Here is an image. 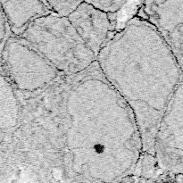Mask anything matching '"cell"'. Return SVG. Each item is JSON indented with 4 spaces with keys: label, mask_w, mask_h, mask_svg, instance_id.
<instances>
[{
    "label": "cell",
    "mask_w": 183,
    "mask_h": 183,
    "mask_svg": "<svg viewBox=\"0 0 183 183\" xmlns=\"http://www.w3.org/2000/svg\"><path fill=\"white\" fill-rule=\"evenodd\" d=\"M182 82L174 91L158 125L154 157L159 168L181 174L182 172Z\"/></svg>",
    "instance_id": "5"
},
{
    "label": "cell",
    "mask_w": 183,
    "mask_h": 183,
    "mask_svg": "<svg viewBox=\"0 0 183 183\" xmlns=\"http://www.w3.org/2000/svg\"><path fill=\"white\" fill-rule=\"evenodd\" d=\"M8 26L6 23V21L5 19L3 11L1 9V6H0V55H1V52L3 49V46L5 45V40L7 39L8 36Z\"/></svg>",
    "instance_id": "13"
},
{
    "label": "cell",
    "mask_w": 183,
    "mask_h": 183,
    "mask_svg": "<svg viewBox=\"0 0 183 183\" xmlns=\"http://www.w3.org/2000/svg\"><path fill=\"white\" fill-rule=\"evenodd\" d=\"M68 20L87 46L97 56L114 30V23L108 15L96 9L88 2L82 1L68 17Z\"/></svg>",
    "instance_id": "7"
},
{
    "label": "cell",
    "mask_w": 183,
    "mask_h": 183,
    "mask_svg": "<svg viewBox=\"0 0 183 183\" xmlns=\"http://www.w3.org/2000/svg\"><path fill=\"white\" fill-rule=\"evenodd\" d=\"M93 7L105 13L106 15H113L119 11L125 1L121 0H105V1H88Z\"/></svg>",
    "instance_id": "12"
},
{
    "label": "cell",
    "mask_w": 183,
    "mask_h": 183,
    "mask_svg": "<svg viewBox=\"0 0 183 183\" xmlns=\"http://www.w3.org/2000/svg\"><path fill=\"white\" fill-rule=\"evenodd\" d=\"M96 63L132 111L142 153L154 156L158 125L182 82V68L170 47L150 23L135 17L108 40Z\"/></svg>",
    "instance_id": "2"
},
{
    "label": "cell",
    "mask_w": 183,
    "mask_h": 183,
    "mask_svg": "<svg viewBox=\"0 0 183 183\" xmlns=\"http://www.w3.org/2000/svg\"><path fill=\"white\" fill-rule=\"evenodd\" d=\"M0 66L19 98H32L62 75L24 39L9 36L0 55Z\"/></svg>",
    "instance_id": "4"
},
{
    "label": "cell",
    "mask_w": 183,
    "mask_h": 183,
    "mask_svg": "<svg viewBox=\"0 0 183 183\" xmlns=\"http://www.w3.org/2000/svg\"><path fill=\"white\" fill-rule=\"evenodd\" d=\"M92 67L66 85L62 162L68 176L70 168V173L92 180L113 178L137 166L141 139L131 108L101 71L95 76L97 63Z\"/></svg>",
    "instance_id": "1"
},
{
    "label": "cell",
    "mask_w": 183,
    "mask_h": 183,
    "mask_svg": "<svg viewBox=\"0 0 183 183\" xmlns=\"http://www.w3.org/2000/svg\"><path fill=\"white\" fill-rule=\"evenodd\" d=\"M0 6L15 37H21L34 20L51 12L45 1H0Z\"/></svg>",
    "instance_id": "9"
},
{
    "label": "cell",
    "mask_w": 183,
    "mask_h": 183,
    "mask_svg": "<svg viewBox=\"0 0 183 183\" xmlns=\"http://www.w3.org/2000/svg\"><path fill=\"white\" fill-rule=\"evenodd\" d=\"M142 4V1H125L118 12L108 15L110 21L114 23V30L116 32L123 30L128 23L137 16Z\"/></svg>",
    "instance_id": "10"
},
{
    "label": "cell",
    "mask_w": 183,
    "mask_h": 183,
    "mask_svg": "<svg viewBox=\"0 0 183 183\" xmlns=\"http://www.w3.org/2000/svg\"><path fill=\"white\" fill-rule=\"evenodd\" d=\"M137 15L154 27L182 68L183 0L145 1Z\"/></svg>",
    "instance_id": "6"
},
{
    "label": "cell",
    "mask_w": 183,
    "mask_h": 183,
    "mask_svg": "<svg viewBox=\"0 0 183 183\" xmlns=\"http://www.w3.org/2000/svg\"><path fill=\"white\" fill-rule=\"evenodd\" d=\"M62 76H75L96 63L97 56L70 23L50 12L34 20L20 37Z\"/></svg>",
    "instance_id": "3"
},
{
    "label": "cell",
    "mask_w": 183,
    "mask_h": 183,
    "mask_svg": "<svg viewBox=\"0 0 183 183\" xmlns=\"http://www.w3.org/2000/svg\"><path fill=\"white\" fill-rule=\"evenodd\" d=\"M82 1H45L48 9L62 18H68Z\"/></svg>",
    "instance_id": "11"
},
{
    "label": "cell",
    "mask_w": 183,
    "mask_h": 183,
    "mask_svg": "<svg viewBox=\"0 0 183 183\" xmlns=\"http://www.w3.org/2000/svg\"><path fill=\"white\" fill-rule=\"evenodd\" d=\"M21 113V100L0 66V154L11 145Z\"/></svg>",
    "instance_id": "8"
}]
</instances>
